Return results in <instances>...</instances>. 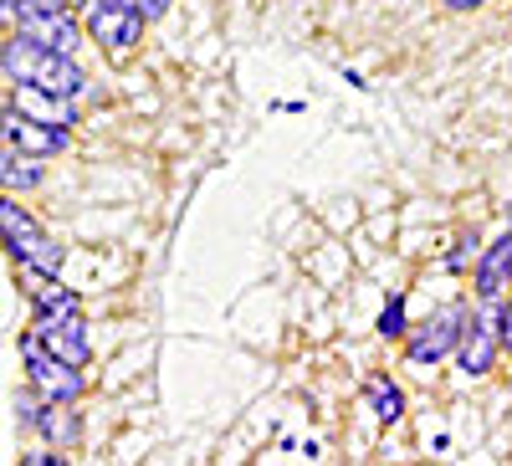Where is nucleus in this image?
Masks as SVG:
<instances>
[{
    "label": "nucleus",
    "instance_id": "412c9836",
    "mask_svg": "<svg viewBox=\"0 0 512 466\" xmlns=\"http://www.w3.org/2000/svg\"><path fill=\"white\" fill-rule=\"evenodd\" d=\"M451 11H472V6H482V0H446Z\"/></svg>",
    "mask_w": 512,
    "mask_h": 466
},
{
    "label": "nucleus",
    "instance_id": "7ed1b4c3",
    "mask_svg": "<svg viewBox=\"0 0 512 466\" xmlns=\"http://www.w3.org/2000/svg\"><path fill=\"white\" fill-rule=\"evenodd\" d=\"M21 364H26V379L31 390L47 400V405H77L82 390H88V379H82V369L52 359L47 349L36 344V333H21Z\"/></svg>",
    "mask_w": 512,
    "mask_h": 466
},
{
    "label": "nucleus",
    "instance_id": "9b49d317",
    "mask_svg": "<svg viewBox=\"0 0 512 466\" xmlns=\"http://www.w3.org/2000/svg\"><path fill=\"white\" fill-rule=\"evenodd\" d=\"M16 108L36 123H47V129H62L67 134V123H72V103L62 98H47V93H36V88H16Z\"/></svg>",
    "mask_w": 512,
    "mask_h": 466
},
{
    "label": "nucleus",
    "instance_id": "dca6fc26",
    "mask_svg": "<svg viewBox=\"0 0 512 466\" xmlns=\"http://www.w3.org/2000/svg\"><path fill=\"white\" fill-rule=\"evenodd\" d=\"M379 333H384V338H400V333H410V328H405V298H400V292H395L390 303H384V313H379Z\"/></svg>",
    "mask_w": 512,
    "mask_h": 466
},
{
    "label": "nucleus",
    "instance_id": "4468645a",
    "mask_svg": "<svg viewBox=\"0 0 512 466\" xmlns=\"http://www.w3.org/2000/svg\"><path fill=\"white\" fill-rule=\"evenodd\" d=\"M369 405H374V415L384 420V426H395V420L405 415V395H400V385H390V379H369Z\"/></svg>",
    "mask_w": 512,
    "mask_h": 466
},
{
    "label": "nucleus",
    "instance_id": "6ab92c4d",
    "mask_svg": "<svg viewBox=\"0 0 512 466\" xmlns=\"http://www.w3.org/2000/svg\"><path fill=\"white\" fill-rule=\"evenodd\" d=\"M502 344H512V298L502 303Z\"/></svg>",
    "mask_w": 512,
    "mask_h": 466
},
{
    "label": "nucleus",
    "instance_id": "39448f33",
    "mask_svg": "<svg viewBox=\"0 0 512 466\" xmlns=\"http://www.w3.org/2000/svg\"><path fill=\"white\" fill-rule=\"evenodd\" d=\"M31 333H36V344L47 349L52 359H62V364H72V369H82V364L93 359L88 323H82V313H36Z\"/></svg>",
    "mask_w": 512,
    "mask_h": 466
},
{
    "label": "nucleus",
    "instance_id": "a211bd4d",
    "mask_svg": "<svg viewBox=\"0 0 512 466\" xmlns=\"http://www.w3.org/2000/svg\"><path fill=\"white\" fill-rule=\"evenodd\" d=\"M134 6H139V16H144V21H159V16L169 11V0H134Z\"/></svg>",
    "mask_w": 512,
    "mask_h": 466
},
{
    "label": "nucleus",
    "instance_id": "2eb2a0df",
    "mask_svg": "<svg viewBox=\"0 0 512 466\" xmlns=\"http://www.w3.org/2000/svg\"><path fill=\"white\" fill-rule=\"evenodd\" d=\"M36 313H77V292H67V287H36Z\"/></svg>",
    "mask_w": 512,
    "mask_h": 466
},
{
    "label": "nucleus",
    "instance_id": "f03ea898",
    "mask_svg": "<svg viewBox=\"0 0 512 466\" xmlns=\"http://www.w3.org/2000/svg\"><path fill=\"white\" fill-rule=\"evenodd\" d=\"M0 241H6V251L21 262V272H31L36 282H57L62 277V246L26 205L0 200Z\"/></svg>",
    "mask_w": 512,
    "mask_h": 466
},
{
    "label": "nucleus",
    "instance_id": "f257e3e1",
    "mask_svg": "<svg viewBox=\"0 0 512 466\" xmlns=\"http://www.w3.org/2000/svg\"><path fill=\"white\" fill-rule=\"evenodd\" d=\"M0 67H6V77L16 82V88H36V93L62 98V103H72L82 88H88V72H82L72 57L36 47V41H26V36H11V41H6Z\"/></svg>",
    "mask_w": 512,
    "mask_h": 466
},
{
    "label": "nucleus",
    "instance_id": "f8f14e48",
    "mask_svg": "<svg viewBox=\"0 0 512 466\" xmlns=\"http://www.w3.org/2000/svg\"><path fill=\"white\" fill-rule=\"evenodd\" d=\"M36 431L47 436L52 446H72V441H77V410H72V405H47V400H41Z\"/></svg>",
    "mask_w": 512,
    "mask_h": 466
},
{
    "label": "nucleus",
    "instance_id": "ddd939ff",
    "mask_svg": "<svg viewBox=\"0 0 512 466\" xmlns=\"http://www.w3.org/2000/svg\"><path fill=\"white\" fill-rule=\"evenodd\" d=\"M36 185H41V164L16 149H0V190H36Z\"/></svg>",
    "mask_w": 512,
    "mask_h": 466
},
{
    "label": "nucleus",
    "instance_id": "20e7f679",
    "mask_svg": "<svg viewBox=\"0 0 512 466\" xmlns=\"http://www.w3.org/2000/svg\"><path fill=\"white\" fill-rule=\"evenodd\" d=\"M497 354H502V298H487L477 318H466L456 359H461L466 374H492Z\"/></svg>",
    "mask_w": 512,
    "mask_h": 466
},
{
    "label": "nucleus",
    "instance_id": "f3484780",
    "mask_svg": "<svg viewBox=\"0 0 512 466\" xmlns=\"http://www.w3.org/2000/svg\"><path fill=\"white\" fill-rule=\"evenodd\" d=\"M21 466H67V461H62L57 451H26V456H21Z\"/></svg>",
    "mask_w": 512,
    "mask_h": 466
},
{
    "label": "nucleus",
    "instance_id": "aec40b11",
    "mask_svg": "<svg viewBox=\"0 0 512 466\" xmlns=\"http://www.w3.org/2000/svg\"><path fill=\"white\" fill-rule=\"evenodd\" d=\"M26 6H41V11H67V0H26Z\"/></svg>",
    "mask_w": 512,
    "mask_h": 466
},
{
    "label": "nucleus",
    "instance_id": "9d476101",
    "mask_svg": "<svg viewBox=\"0 0 512 466\" xmlns=\"http://www.w3.org/2000/svg\"><path fill=\"white\" fill-rule=\"evenodd\" d=\"M507 287H512V226L482 251V267H477V292H482V303H487V298H502Z\"/></svg>",
    "mask_w": 512,
    "mask_h": 466
},
{
    "label": "nucleus",
    "instance_id": "0eeeda50",
    "mask_svg": "<svg viewBox=\"0 0 512 466\" xmlns=\"http://www.w3.org/2000/svg\"><path fill=\"white\" fill-rule=\"evenodd\" d=\"M16 36H26V41H36V47H47V52H62V57H72V47H77V21L67 16V11H41V6H16Z\"/></svg>",
    "mask_w": 512,
    "mask_h": 466
},
{
    "label": "nucleus",
    "instance_id": "6e6552de",
    "mask_svg": "<svg viewBox=\"0 0 512 466\" xmlns=\"http://www.w3.org/2000/svg\"><path fill=\"white\" fill-rule=\"evenodd\" d=\"M461 328H466V308H461V303H446L431 323L410 333V359H415V364H441V359L461 344Z\"/></svg>",
    "mask_w": 512,
    "mask_h": 466
},
{
    "label": "nucleus",
    "instance_id": "423d86ee",
    "mask_svg": "<svg viewBox=\"0 0 512 466\" xmlns=\"http://www.w3.org/2000/svg\"><path fill=\"white\" fill-rule=\"evenodd\" d=\"M88 31H93V41L123 52V47H134V41H139L144 16H139L134 0H93V6H88Z\"/></svg>",
    "mask_w": 512,
    "mask_h": 466
},
{
    "label": "nucleus",
    "instance_id": "1a4fd4ad",
    "mask_svg": "<svg viewBox=\"0 0 512 466\" xmlns=\"http://www.w3.org/2000/svg\"><path fill=\"white\" fill-rule=\"evenodd\" d=\"M0 139H6V149H16L26 159H52V154L67 149L62 129H47V123H36L26 113H6V118H0Z\"/></svg>",
    "mask_w": 512,
    "mask_h": 466
}]
</instances>
